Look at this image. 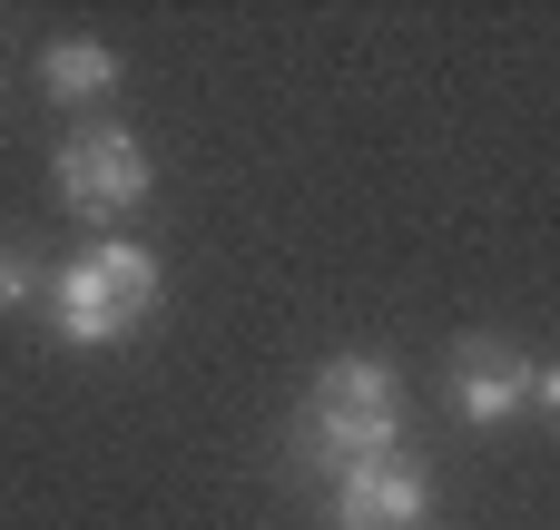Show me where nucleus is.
<instances>
[{"label": "nucleus", "instance_id": "3", "mask_svg": "<svg viewBox=\"0 0 560 530\" xmlns=\"http://www.w3.org/2000/svg\"><path fill=\"white\" fill-rule=\"evenodd\" d=\"M59 197H69L89 226L138 216V207H148V148H138L128 128H108V118H79V128L59 138Z\"/></svg>", "mask_w": 560, "mask_h": 530}, {"label": "nucleus", "instance_id": "5", "mask_svg": "<svg viewBox=\"0 0 560 530\" xmlns=\"http://www.w3.org/2000/svg\"><path fill=\"white\" fill-rule=\"evenodd\" d=\"M423 502H433V482L404 452L335 472V530H423Z\"/></svg>", "mask_w": 560, "mask_h": 530}, {"label": "nucleus", "instance_id": "2", "mask_svg": "<svg viewBox=\"0 0 560 530\" xmlns=\"http://www.w3.org/2000/svg\"><path fill=\"white\" fill-rule=\"evenodd\" d=\"M305 452H325V472L404 452V393H394V374L364 364V354L325 364V384L305 393Z\"/></svg>", "mask_w": 560, "mask_h": 530}, {"label": "nucleus", "instance_id": "8", "mask_svg": "<svg viewBox=\"0 0 560 530\" xmlns=\"http://www.w3.org/2000/svg\"><path fill=\"white\" fill-rule=\"evenodd\" d=\"M541 403H551V413H560V364H551V374H541Z\"/></svg>", "mask_w": 560, "mask_h": 530}, {"label": "nucleus", "instance_id": "7", "mask_svg": "<svg viewBox=\"0 0 560 530\" xmlns=\"http://www.w3.org/2000/svg\"><path fill=\"white\" fill-rule=\"evenodd\" d=\"M30 285H39V256H30V246L10 236V246H0V305H20Z\"/></svg>", "mask_w": 560, "mask_h": 530}, {"label": "nucleus", "instance_id": "4", "mask_svg": "<svg viewBox=\"0 0 560 530\" xmlns=\"http://www.w3.org/2000/svg\"><path fill=\"white\" fill-rule=\"evenodd\" d=\"M532 403H541V364H532L522 344H502V334H463V344H453V413H463V423L502 433V423H522Z\"/></svg>", "mask_w": 560, "mask_h": 530}, {"label": "nucleus", "instance_id": "6", "mask_svg": "<svg viewBox=\"0 0 560 530\" xmlns=\"http://www.w3.org/2000/svg\"><path fill=\"white\" fill-rule=\"evenodd\" d=\"M39 89L69 98V108H89V98L118 89V59H108L98 39H49V49H39Z\"/></svg>", "mask_w": 560, "mask_h": 530}, {"label": "nucleus", "instance_id": "1", "mask_svg": "<svg viewBox=\"0 0 560 530\" xmlns=\"http://www.w3.org/2000/svg\"><path fill=\"white\" fill-rule=\"evenodd\" d=\"M148 305H158V256L128 246V236H108V246H89L49 275V325L69 344H118V334L148 325Z\"/></svg>", "mask_w": 560, "mask_h": 530}]
</instances>
